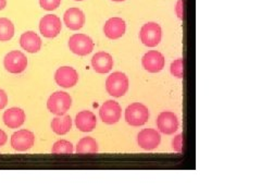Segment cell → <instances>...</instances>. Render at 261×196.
Here are the masks:
<instances>
[{
  "mask_svg": "<svg viewBox=\"0 0 261 196\" xmlns=\"http://www.w3.org/2000/svg\"><path fill=\"white\" fill-rule=\"evenodd\" d=\"M72 106V98L65 92H56L47 101L48 110L57 114V116H62L65 114Z\"/></svg>",
  "mask_w": 261,
  "mask_h": 196,
  "instance_id": "cell-3",
  "label": "cell"
},
{
  "mask_svg": "<svg viewBox=\"0 0 261 196\" xmlns=\"http://www.w3.org/2000/svg\"><path fill=\"white\" fill-rule=\"evenodd\" d=\"M35 135L29 130H20L11 136V146L14 151L25 152L34 146Z\"/></svg>",
  "mask_w": 261,
  "mask_h": 196,
  "instance_id": "cell-8",
  "label": "cell"
},
{
  "mask_svg": "<svg viewBox=\"0 0 261 196\" xmlns=\"http://www.w3.org/2000/svg\"><path fill=\"white\" fill-rule=\"evenodd\" d=\"M182 136H183L182 134H178L173 138V141H172L173 150L177 153L182 152Z\"/></svg>",
  "mask_w": 261,
  "mask_h": 196,
  "instance_id": "cell-26",
  "label": "cell"
},
{
  "mask_svg": "<svg viewBox=\"0 0 261 196\" xmlns=\"http://www.w3.org/2000/svg\"><path fill=\"white\" fill-rule=\"evenodd\" d=\"M3 119L5 125L8 128L18 129L24 124V121H25V112H24L23 109L18 107L9 108L5 111Z\"/></svg>",
  "mask_w": 261,
  "mask_h": 196,
  "instance_id": "cell-17",
  "label": "cell"
},
{
  "mask_svg": "<svg viewBox=\"0 0 261 196\" xmlns=\"http://www.w3.org/2000/svg\"><path fill=\"white\" fill-rule=\"evenodd\" d=\"M53 154H72L73 153V145L71 142L65 141V140H60L57 141L53 149H51Z\"/></svg>",
  "mask_w": 261,
  "mask_h": 196,
  "instance_id": "cell-23",
  "label": "cell"
},
{
  "mask_svg": "<svg viewBox=\"0 0 261 196\" xmlns=\"http://www.w3.org/2000/svg\"><path fill=\"white\" fill-rule=\"evenodd\" d=\"M112 2H117V3H121V2H125V0H112Z\"/></svg>",
  "mask_w": 261,
  "mask_h": 196,
  "instance_id": "cell-31",
  "label": "cell"
},
{
  "mask_svg": "<svg viewBox=\"0 0 261 196\" xmlns=\"http://www.w3.org/2000/svg\"><path fill=\"white\" fill-rule=\"evenodd\" d=\"M126 30L125 21L121 18H111L106 22L103 27L105 35L110 39H118L124 35Z\"/></svg>",
  "mask_w": 261,
  "mask_h": 196,
  "instance_id": "cell-14",
  "label": "cell"
},
{
  "mask_svg": "<svg viewBox=\"0 0 261 196\" xmlns=\"http://www.w3.org/2000/svg\"><path fill=\"white\" fill-rule=\"evenodd\" d=\"M55 81L59 86L70 88L76 85L79 81V75L76 70L71 67H61L55 73Z\"/></svg>",
  "mask_w": 261,
  "mask_h": 196,
  "instance_id": "cell-11",
  "label": "cell"
},
{
  "mask_svg": "<svg viewBox=\"0 0 261 196\" xmlns=\"http://www.w3.org/2000/svg\"><path fill=\"white\" fill-rule=\"evenodd\" d=\"M8 104V95L4 91V89L0 88V110L4 109Z\"/></svg>",
  "mask_w": 261,
  "mask_h": 196,
  "instance_id": "cell-27",
  "label": "cell"
},
{
  "mask_svg": "<svg viewBox=\"0 0 261 196\" xmlns=\"http://www.w3.org/2000/svg\"><path fill=\"white\" fill-rule=\"evenodd\" d=\"M121 106L114 101H107L99 109L101 120L107 125H114L121 118Z\"/></svg>",
  "mask_w": 261,
  "mask_h": 196,
  "instance_id": "cell-10",
  "label": "cell"
},
{
  "mask_svg": "<svg viewBox=\"0 0 261 196\" xmlns=\"http://www.w3.org/2000/svg\"><path fill=\"white\" fill-rule=\"evenodd\" d=\"M160 142V133L153 129H144L137 135V143L145 151H152L157 149Z\"/></svg>",
  "mask_w": 261,
  "mask_h": 196,
  "instance_id": "cell-9",
  "label": "cell"
},
{
  "mask_svg": "<svg viewBox=\"0 0 261 196\" xmlns=\"http://www.w3.org/2000/svg\"><path fill=\"white\" fill-rule=\"evenodd\" d=\"M64 24L72 31H77L84 27L85 15L79 8H70L63 15Z\"/></svg>",
  "mask_w": 261,
  "mask_h": 196,
  "instance_id": "cell-15",
  "label": "cell"
},
{
  "mask_svg": "<svg viewBox=\"0 0 261 196\" xmlns=\"http://www.w3.org/2000/svg\"><path fill=\"white\" fill-rule=\"evenodd\" d=\"M98 152V143L93 137H83L76 145L77 154H96Z\"/></svg>",
  "mask_w": 261,
  "mask_h": 196,
  "instance_id": "cell-21",
  "label": "cell"
},
{
  "mask_svg": "<svg viewBox=\"0 0 261 196\" xmlns=\"http://www.w3.org/2000/svg\"><path fill=\"white\" fill-rule=\"evenodd\" d=\"M14 35L13 23L7 18H0V42H8Z\"/></svg>",
  "mask_w": 261,
  "mask_h": 196,
  "instance_id": "cell-22",
  "label": "cell"
},
{
  "mask_svg": "<svg viewBox=\"0 0 261 196\" xmlns=\"http://www.w3.org/2000/svg\"><path fill=\"white\" fill-rule=\"evenodd\" d=\"M141 40L144 45L148 47H156L162 37V31L159 24L154 22H148L143 26L141 29Z\"/></svg>",
  "mask_w": 261,
  "mask_h": 196,
  "instance_id": "cell-6",
  "label": "cell"
},
{
  "mask_svg": "<svg viewBox=\"0 0 261 196\" xmlns=\"http://www.w3.org/2000/svg\"><path fill=\"white\" fill-rule=\"evenodd\" d=\"M106 89L113 97H122L128 89V78L122 72H113L106 81Z\"/></svg>",
  "mask_w": 261,
  "mask_h": 196,
  "instance_id": "cell-1",
  "label": "cell"
},
{
  "mask_svg": "<svg viewBox=\"0 0 261 196\" xmlns=\"http://www.w3.org/2000/svg\"><path fill=\"white\" fill-rule=\"evenodd\" d=\"M4 65L8 72L13 73V75H19V73L25 71L28 67V58L22 52L13 51L6 55Z\"/></svg>",
  "mask_w": 261,
  "mask_h": 196,
  "instance_id": "cell-4",
  "label": "cell"
},
{
  "mask_svg": "<svg viewBox=\"0 0 261 196\" xmlns=\"http://www.w3.org/2000/svg\"><path fill=\"white\" fill-rule=\"evenodd\" d=\"M92 65L93 69L97 72L103 75V73H108L111 71L113 67V59L110 54L100 52L94 55L92 58Z\"/></svg>",
  "mask_w": 261,
  "mask_h": 196,
  "instance_id": "cell-16",
  "label": "cell"
},
{
  "mask_svg": "<svg viewBox=\"0 0 261 196\" xmlns=\"http://www.w3.org/2000/svg\"><path fill=\"white\" fill-rule=\"evenodd\" d=\"M21 47L28 53L35 54L38 53L42 48V39L36 34L35 32H27L23 33L20 37Z\"/></svg>",
  "mask_w": 261,
  "mask_h": 196,
  "instance_id": "cell-18",
  "label": "cell"
},
{
  "mask_svg": "<svg viewBox=\"0 0 261 196\" xmlns=\"http://www.w3.org/2000/svg\"><path fill=\"white\" fill-rule=\"evenodd\" d=\"M7 6V0H0V10H4Z\"/></svg>",
  "mask_w": 261,
  "mask_h": 196,
  "instance_id": "cell-30",
  "label": "cell"
},
{
  "mask_svg": "<svg viewBox=\"0 0 261 196\" xmlns=\"http://www.w3.org/2000/svg\"><path fill=\"white\" fill-rule=\"evenodd\" d=\"M7 140H8L7 134L2 129H0V146H4L7 143Z\"/></svg>",
  "mask_w": 261,
  "mask_h": 196,
  "instance_id": "cell-29",
  "label": "cell"
},
{
  "mask_svg": "<svg viewBox=\"0 0 261 196\" xmlns=\"http://www.w3.org/2000/svg\"><path fill=\"white\" fill-rule=\"evenodd\" d=\"M165 57L157 51H151L144 55L142 64L146 71L150 73H158L165 68Z\"/></svg>",
  "mask_w": 261,
  "mask_h": 196,
  "instance_id": "cell-12",
  "label": "cell"
},
{
  "mask_svg": "<svg viewBox=\"0 0 261 196\" xmlns=\"http://www.w3.org/2000/svg\"><path fill=\"white\" fill-rule=\"evenodd\" d=\"M171 75L175 78L182 79L184 77V60L183 59H176L171 63L170 67Z\"/></svg>",
  "mask_w": 261,
  "mask_h": 196,
  "instance_id": "cell-24",
  "label": "cell"
},
{
  "mask_svg": "<svg viewBox=\"0 0 261 196\" xmlns=\"http://www.w3.org/2000/svg\"><path fill=\"white\" fill-rule=\"evenodd\" d=\"M62 29L61 20L55 14H47L39 22V31L47 38H55L60 34Z\"/></svg>",
  "mask_w": 261,
  "mask_h": 196,
  "instance_id": "cell-7",
  "label": "cell"
},
{
  "mask_svg": "<svg viewBox=\"0 0 261 196\" xmlns=\"http://www.w3.org/2000/svg\"><path fill=\"white\" fill-rule=\"evenodd\" d=\"M75 125L82 132H92L97 125L96 116L92 111H81L75 117Z\"/></svg>",
  "mask_w": 261,
  "mask_h": 196,
  "instance_id": "cell-19",
  "label": "cell"
},
{
  "mask_svg": "<svg viewBox=\"0 0 261 196\" xmlns=\"http://www.w3.org/2000/svg\"><path fill=\"white\" fill-rule=\"evenodd\" d=\"M149 119V110L141 103L129 105L125 110V120L129 126L140 127L144 126Z\"/></svg>",
  "mask_w": 261,
  "mask_h": 196,
  "instance_id": "cell-2",
  "label": "cell"
},
{
  "mask_svg": "<svg viewBox=\"0 0 261 196\" xmlns=\"http://www.w3.org/2000/svg\"><path fill=\"white\" fill-rule=\"evenodd\" d=\"M158 129L165 134H173L178 129V119L174 112L163 111L157 119Z\"/></svg>",
  "mask_w": 261,
  "mask_h": 196,
  "instance_id": "cell-13",
  "label": "cell"
},
{
  "mask_svg": "<svg viewBox=\"0 0 261 196\" xmlns=\"http://www.w3.org/2000/svg\"><path fill=\"white\" fill-rule=\"evenodd\" d=\"M183 7H184V2H183V0H178L177 4H176V7H175V11H176L177 16H178V18L181 19V20H183V18H184Z\"/></svg>",
  "mask_w": 261,
  "mask_h": 196,
  "instance_id": "cell-28",
  "label": "cell"
},
{
  "mask_svg": "<svg viewBox=\"0 0 261 196\" xmlns=\"http://www.w3.org/2000/svg\"><path fill=\"white\" fill-rule=\"evenodd\" d=\"M61 4V0H39V5L43 9L47 11H53L57 9Z\"/></svg>",
  "mask_w": 261,
  "mask_h": 196,
  "instance_id": "cell-25",
  "label": "cell"
},
{
  "mask_svg": "<svg viewBox=\"0 0 261 196\" xmlns=\"http://www.w3.org/2000/svg\"><path fill=\"white\" fill-rule=\"evenodd\" d=\"M75 2H83V0H75Z\"/></svg>",
  "mask_w": 261,
  "mask_h": 196,
  "instance_id": "cell-32",
  "label": "cell"
},
{
  "mask_svg": "<svg viewBox=\"0 0 261 196\" xmlns=\"http://www.w3.org/2000/svg\"><path fill=\"white\" fill-rule=\"evenodd\" d=\"M70 51L77 56H87L93 52V39L85 34H74L69 39Z\"/></svg>",
  "mask_w": 261,
  "mask_h": 196,
  "instance_id": "cell-5",
  "label": "cell"
},
{
  "mask_svg": "<svg viewBox=\"0 0 261 196\" xmlns=\"http://www.w3.org/2000/svg\"><path fill=\"white\" fill-rule=\"evenodd\" d=\"M51 129L56 134L63 135L67 134L72 129V119L68 114H62V116H57L53 119Z\"/></svg>",
  "mask_w": 261,
  "mask_h": 196,
  "instance_id": "cell-20",
  "label": "cell"
}]
</instances>
